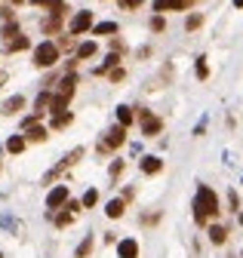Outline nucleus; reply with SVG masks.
I'll return each mask as SVG.
<instances>
[{
  "label": "nucleus",
  "mask_w": 243,
  "mask_h": 258,
  "mask_svg": "<svg viewBox=\"0 0 243 258\" xmlns=\"http://www.w3.org/2000/svg\"><path fill=\"white\" fill-rule=\"evenodd\" d=\"M216 212H218V197H216L213 187L203 184L200 191H197V197H194V218L203 225V221L210 218V215H216Z\"/></svg>",
  "instance_id": "nucleus-1"
},
{
  "label": "nucleus",
  "mask_w": 243,
  "mask_h": 258,
  "mask_svg": "<svg viewBox=\"0 0 243 258\" xmlns=\"http://www.w3.org/2000/svg\"><path fill=\"white\" fill-rule=\"evenodd\" d=\"M55 62H59V46L43 40L40 46H34V65L37 68H53Z\"/></svg>",
  "instance_id": "nucleus-2"
},
{
  "label": "nucleus",
  "mask_w": 243,
  "mask_h": 258,
  "mask_svg": "<svg viewBox=\"0 0 243 258\" xmlns=\"http://www.w3.org/2000/svg\"><path fill=\"white\" fill-rule=\"evenodd\" d=\"M80 157H83V148H74V151H71V154H68L62 163H55V166H53L50 172H46V181H55V179H59V175H62L65 169H71V166H74V163H77Z\"/></svg>",
  "instance_id": "nucleus-3"
},
{
  "label": "nucleus",
  "mask_w": 243,
  "mask_h": 258,
  "mask_svg": "<svg viewBox=\"0 0 243 258\" xmlns=\"http://www.w3.org/2000/svg\"><path fill=\"white\" fill-rule=\"evenodd\" d=\"M126 142V126H114L111 132L105 135V142H102V151H111V148H120Z\"/></svg>",
  "instance_id": "nucleus-4"
},
{
  "label": "nucleus",
  "mask_w": 243,
  "mask_h": 258,
  "mask_svg": "<svg viewBox=\"0 0 243 258\" xmlns=\"http://www.w3.org/2000/svg\"><path fill=\"white\" fill-rule=\"evenodd\" d=\"M138 120H142V132L145 135H157L160 132V120L151 111H138Z\"/></svg>",
  "instance_id": "nucleus-5"
},
{
  "label": "nucleus",
  "mask_w": 243,
  "mask_h": 258,
  "mask_svg": "<svg viewBox=\"0 0 243 258\" xmlns=\"http://www.w3.org/2000/svg\"><path fill=\"white\" fill-rule=\"evenodd\" d=\"M92 28V13H77L74 19H71V25H68V31L71 34H83V31H89Z\"/></svg>",
  "instance_id": "nucleus-6"
},
{
  "label": "nucleus",
  "mask_w": 243,
  "mask_h": 258,
  "mask_svg": "<svg viewBox=\"0 0 243 258\" xmlns=\"http://www.w3.org/2000/svg\"><path fill=\"white\" fill-rule=\"evenodd\" d=\"M65 200H68V187H65V184L53 187V191L46 194V206H50V209H59V206H62Z\"/></svg>",
  "instance_id": "nucleus-7"
},
{
  "label": "nucleus",
  "mask_w": 243,
  "mask_h": 258,
  "mask_svg": "<svg viewBox=\"0 0 243 258\" xmlns=\"http://www.w3.org/2000/svg\"><path fill=\"white\" fill-rule=\"evenodd\" d=\"M135 255H138V243H135V240H120L117 258H135Z\"/></svg>",
  "instance_id": "nucleus-8"
},
{
  "label": "nucleus",
  "mask_w": 243,
  "mask_h": 258,
  "mask_svg": "<svg viewBox=\"0 0 243 258\" xmlns=\"http://www.w3.org/2000/svg\"><path fill=\"white\" fill-rule=\"evenodd\" d=\"M191 0H154V9L157 13H166V9H185Z\"/></svg>",
  "instance_id": "nucleus-9"
},
{
  "label": "nucleus",
  "mask_w": 243,
  "mask_h": 258,
  "mask_svg": "<svg viewBox=\"0 0 243 258\" xmlns=\"http://www.w3.org/2000/svg\"><path fill=\"white\" fill-rule=\"evenodd\" d=\"M34 6H43V9H53V13H68L65 0H31Z\"/></svg>",
  "instance_id": "nucleus-10"
},
{
  "label": "nucleus",
  "mask_w": 243,
  "mask_h": 258,
  "mask_svg": "<svg viewBox=\"0 0 243 258\" xmlns=\"http://www.w3.org/2000/svg\"><path fill=\"white\" fill-rule=\"evenodd\" d=\"M74 86H77V77H74V74L62 77V83H59V96H68V99H71V96H74Z\"/></svg>",
  "instance_id": "nucleus-11"
},
{
  "label": "nucleus",
  "mask_w": 243,
  "mask_h": 258,
  "mask_svg": "<svg viewBox=\"0 0 243 258\" xmlns=\"http://www.w3.org/2000/svg\"><path fill=\"white\" fill-rule=\"evenodd\" d=\"M160 169H163V160H157V157H145V160H142V172L157 175Z\"/></svg>",
  "instance_id": "nucleus-12"
},
{
  "label": "nucleus",
  "mask_w": 243,
  "mask_h": 258,
  "mask_svg": "<svg viewBox=\"0 0 243 258\" xmlns=\"http://www.w3.org/2000/svg\"><path fill=\"white\" fill-rule=\"evenodd\" d=\"M25 138H28V142H43V138H46V129L37 126V123H31V126L25 129Z\"/></svg>",
  "instance_id": "nucleus-13"
},
{
  "label": "nucleus",
  "mask_w": 243,
  "mask_h": 258,
  "mask_svg": "<svg viewBox=\"0 0 243 258\" xmlns=\"http://www.w3.org/2000/svg\"><path fill=\"white\" fill-rule=\"evenodd\" d=\"M22 108H25V99H22V96H13V99L3 102V114H16V111H22Z\"/></svg>",
  "instance_id": "nucleus-14"
},
{
  "label": "nucleus",
  "mask_w": 243,
  "mask_h": 258,
  "mask_svg": "<svg viewBox=\"0 0 243 258\" xmlns=\"http://www.w3.org/2000/svg\"><path fill=\"white\" fill-rule=\"evenodd\" d=\"M25 142H28V138H22V135H13V138L6 142V151H9V154H22V151H25Z\"/></svg>",
  "instance_id": "nucleus-15"
},
{
  "label": "nucleus",
  "mask_w": 243,
  "mask_h": 258,
  "mask_svg": "<svg viewBox=\"0 0 243 258\" xmlns=\"http://www.w3.org/2000/svg\"><path fill=\"white\" fill-rule=\"evenodd\" d=\"M65 104H68V96H59V92H55L53 102H50V114H65Z\"/></svg>",
  "instance_id": "nucleus-16"
},
{
  "label": "nucleus",
  "mask_w": 243,
  "mask_h": 258,
  "mask_svg": "<svg viewBox=\"0 0 243 258\" xmlns=\"http://www.w3.org/2000/svg\"><path fill=\"white\" fill-rule=\"evenodd\" d=\"M210 240H213L216 246H222V243L228 240V231H225L222 225H213V228H210Z\"/></svg>",
  "instance_id": "nucleus-17"
},
{
  "label": "nucleus",
  "mask_w": 243,
  "mask_h": 258,
  "mask_svg": "<svg viewBox=\"0 0 243 258\" xmlns=\"http://www.w3.org/2000/svg\"><path fill=\"white\" fill-rule=\"evenodd\" d=\"M92 55H96V43H92V40L77 46V58H92Z\"/></svg>",
  "instance_id": "nucleus-18"
},
{
  "label": "nucleus",
  "mask_w": 243,
  "mask_h": 258,
  "mask_svg": "<svg viewBox=\"0 0 243 258\" xmlns=\"http://www.w3.org/2000/svg\"><path fill=\"white\" fill-rule=\"evenodd\" d=\"M92 34H117V22H102V25H92Z\"/></svg>",
  "instance_id": "nucleus-19"
},
{
  "label": "nucleus",
  "mask_w": 243,
  "mask_h": 258,
  "mask_svg": "<svg viewBox=\"0 0 243 258\" xmlns=\"http://www.w3.org/2000/svg\"><path fill=\"white\" fill-rule=\"evenodd\" d=\"M105 212H108V218H120L123 215V200H111Z\"/></svg>",
  "instance_id": "nucleus-20"
},
{
  "label": "nucleus",
  "mask_w": 243,
  "mask_h": 258,
  "mask_svg": "<svg viewBox=\"0 0 243 258\" xmlns=\"http://www.w3.org/2000/svg\"><path fill=\"white\" fill-rule=\"evenodd\" d=\"M117 120H120V126H130V123H133V111L126 108V104H120V108H117Z\"/></svg>",
  "instance_id": "nucleus-21"
},
{
  "label": "nucleus",
  "mask_w": 243,
  "mask_h": 258,
  "mask_svg": "<svg viewBox=\"0 0 243 258\" xmlns=\"http://www.w3.org/2000/svg\"><path fill=\"white\" fill-rule=\"evenodd\" d=\"M89 252H92V240H89V237H86V240H83V243H80V246H77V252H74V255H77V258H86V255H89Z\"/></svg>",
  "instance_id": "nucleus-22"
},
{
  "label": "nucleus",
  "mask_w": 243,
  "mask_h": 258,
  "mask_svg": "<svg viewBox=\"0 0 243 258\" xmlns=\"http://www.w3.org/2000/svg\"><path fill=\"white\" fill-rule=\"evenodd\" d=\"M68 123H71V114H55V117H53V126H55V129H65Z\"/></svg>",
  "instance_id": "nucleus-23"
},
{
  "label": "nucleus",
  "mask_w": 243,
  "mask_h": 258,
  "mask_svg": "<svg viewBox=\"0 0 243 258\" xmlns=\"http://www.w3.org/2000/svg\"><path fill=\"white\" fill-rule=\"evenodd\" d=\"M203 25V16L200 13H194V16H188V22H185V28L188 31H194V28H200Z\"/></svg>",
  "instance_id": "nucleus-24"
},
{
  "label": "nucleus",
  "mask_w": 243,
  "mask_h": 258,
  "mask_svg": "<svg viewBox=\"0 0 243 258\" xmlns=\"http://www.w3.org/2000/svg\"><path fill=\"white\" fill-rule=\"evenodd\" d=\"M28 37H19V34H16V40H9V50H28Z\"/></svg>",
  "instance_id": "nucleus-25"
},
{
  "label": "nucleus",
  "mask_w": 243,
  "mask_h": 258,
  "mask_svg": "<svg viewBox=\"0 0 243 258\" xmlns=\"http://www.w3.org/2000/svg\"><path fill=\"white\" fill-rule=\"evenodd\" d=\"M197 77H200V80H206V77H210V68H206V58H197Z\"/></svg>",
  "instance_id": "nucleus-26"
},
{
  "label": "nucleus",
  "mask_w": 243,
  "mask_h": 258,
  "mask_svg": "<svg viewBox=\"0 0 243 258\" xmlns=\"http://www.w3.org/2000/svg\"><path fill=\"white\" fill-rule=\"evenodd\" d=\"M71 212H65V215H55V225H59V228H68V225H71Z\"/></svg>",
  "instance_id": "nucleus-27"
},
{
  "label": "nucleus",
  "mask_w": 243,
  "mask_h": 258,
  "mask_svg": "<svg viewBox=\"0 0 243 258\" xmlns=\"http://www.w3.org/2000/svg\"><path fill=\"white\" fill-rule=\"evenodd\" d=\"M96 200H99L96 191H86V194H83V206H96Z\"/></svg>",
  "instance_id": "nucleus-28"
},
{
  "label": "nucleus",
  "mask_w": 243,
  "mask_h": 258,
  "mask_svg": "<svg viewBox=\"0 0 243 258\" xmlns=\"http://www.w3.org/2000/svg\"><path fill=\"white\" fill-rule=\"evenodd\" d=\"M163 28H166V22L160 19V16H154V19H151V31H163Z\"/></svg>",
  "instance_id": "nucleus-29"
},
{
  "label": "nucleus",
  "mask_w": 243,
  "mask_h": 258,
  "mask_svg": "<svg viewBox=\"0 0 243 258\" xmlns=\"http://www.w3.org/2000/svg\"><path fill=\"white\" fill-rule=\"evenodd\" d=\"M120 6L123 9H135V6H142V0H120Z\"/></svg>",
  "instance_id": "nucleus-30"
},
{
  "label": "nucleus",
  "mask_w": 243,
  "mask_h": 258,
  "mask_svg": "<svg viewBox=\"0 0 243 258\" xmlns=\"http://www.w3.org/2000/svg\"><path fill=\"white\" fill-rule=\"evenodd\" d=\"M234 6H237V9H243V0H234Z\"/></svg>",
  "instance_id": "nucleus-31"
},
{
  "label": "nucleus",
  "mask_w": 243,
  "mask_h": 258,
  "mask_svg": "<svg viewBox=\"0 0 243 258\" xmlns=\"http://www.w3.org/2000/svg\"><path fill=\"white\" fill-rule=\"evenodd\" d=\"M3 80H6V74H3V71H0V83H3Z\"/></svg>",
  "instance_id": "nucleus-32"
},
{
  "label": "nucleus",
  "mask_w": 243,
  "mask_h": 258,
  "mask_svg": "<svg viewBox=\"0 0 243 258\" xmlns=\"http://www.w3.org/2000/svg\"><path fill=\"white\" fill-rule=\"evenodd\" d=\"M9 3H25V0H9Z\"/></svg>",
  "instance_id": "nucleus-33"
}]
</instances>
